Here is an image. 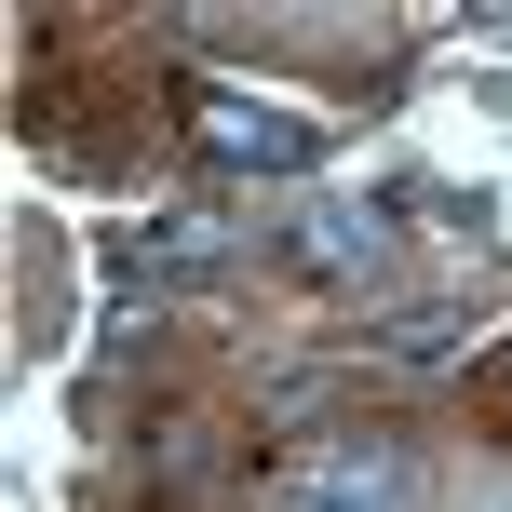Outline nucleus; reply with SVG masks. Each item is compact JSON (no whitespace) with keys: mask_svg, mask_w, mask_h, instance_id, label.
<instances>
[{"mask_svg":"<svg viewBox=\"0 0 512 512\" xmlns=\"http://www.w3.org/2000/svg\"><path fill=\"white\" fill-rule=\"evenodd\" d=\"M459 337H472V310H459V297H432V310H405V324H391L378 351H391V364H445Z\"/></svg>","mask_w":512,"mask_h":512,"instance_id":"nucleus-4","label":"nucleus"},{"mask_svg":"<svg viewBox=\"0 0 512 512\" xmlns=\"http://www.w3.org/2000/svg\"><path fill=\"white\" fill-rule=\"evenodd\" d=\"M203 149L256 162V176H310L324 162V122L310 108H270V95H203Z\"/></svg>","mask_w":512,"mask_h":512,"instance_id":"nucleus-2","label":"nucleus"},{"mask_svg":"<svg viewBox=\"0 0 512 512\" xmlns=\"http://www.w3.org/2000/svg\"><path fill=\"white\" fill-rule=\"evenodd\" d=\"M378 256H391V230H378V203H310L297 216V270H378Z\"/></svg>","mask_w":512,"mask_h":512,"instance_id":"nucleus-3","label":"nucleus"},{"mask_svg":"<svg viewBox=\"0 0 512 512\" xmlns=\"http://www.w3.org/2000/svg\"><path fill=\"white\" fill-rule=\"evenodd\" d=\"M405 499H418L405 445H378V432H337V445H310V459H283L256 512H405Z\"/></svg>","mask_w":512,"mask_h":512,"instance_id":"nucleus-1","label":"nucleus"}]
</instances>
